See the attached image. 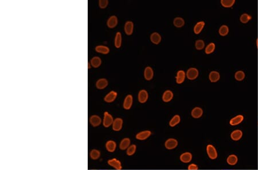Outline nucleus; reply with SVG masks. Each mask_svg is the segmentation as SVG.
<instances>
[{"label":"nucleus","mask_w":258,"mask_h":170,"mask_svg":"<svg viewBox=\"0 0 258 170\" xmlns=\"http://www.w3.org/2000/svg\"><path fill=\"white\" fill-rule=\"evenodd\" d=\"M207 152L209 158L210 159L214 160L218 158V152L216 150L215 147L212 144H208L207 146Z\"/></svg>","instance_id":"1"},{"label":"nucleus","mask_w":258,"mask_h":170,"mask_svg":"<svg viewBox=\"0 0 258 170\" xmlns=\"http://www.w3.org/2000/svg\"><path fill=\"white\" fill-rule=\"evenodd\" d=\"M114 121L113 118L111 115H110L108 112H105L104 113V118L103 120V125L104 127L108 128L110 127Z\"/></svg>","instance_id":"2"},{"label":"nucleus","mask_w":258,"mask_h":170,"mask_svg":"<svg viewBox=\"0 0 258 170\" xmlns=\"http://www.w3.org/2000/svg\"><path fill=\"white\" fill-rule=\"evenodd\" d=\"M107 164L110 166L113 167L115 170H120L122 169V163L120 161L116 158H113L108 160Z\"/></svg>","instance_id":"3"},{"label":"nucleus","mask_w":258,"mask_h":170,"mask_svg":"<svg viewBox=\"0 0 258 170\" xmlns=\"http://www.w3.org/2000/svg\"><path fill=\"white\" fill-rule=\"evenodd\" d=\"M178 146L177 140L173 138H169L165 142V147L168 150L174 149Z\"/></svg>","instance_id":"4"},{"label":"nucleus","mask_w":258,"mask_h":170,"mask_svg":"<svg viewBox=\"0 0 258 170\" xmlns=\"http://www.w3.org/2000/svg\"><path fill=\"white\" fill-rule=\"evenodd\" d=\"M186 75L189 80H195L199 76V71L195 68H190L187 70Z\"/></svg>","instance_id":"5"},{"label":"nucleus","mask_w":258,"mask_h":170,"mask_svg":"<svg viewBox=\"0 0 258 170\" xmlns=\"http://www.w3.org/2000/svg\"><path fill=\"white\" fill-rule=\"evenodd\" d=\"M89 121L90 124L94 127H97L99 126L102 123L101 118H100V116L97 115H92L89 118Z\"/></svg>","instance_id":"6"},{"label":"nucleus","mask_w":258,"mask_h":170,"mask_svg":"<svg viewBox=\"0 0 258 170\" xmlns=\"http://www.w3.org/2000/svg\"><path fill=\"white\" fill-rule=\"evenodd\" d=\"M123 126V120L121 118H117L114 120L112 124V130L115 131H119L122 129Z\"/></svg>","instance_id":"7"},{"label":"nucleus","mask_w":258,"mask_h":170,"mask_svg":"<svg viewBox=\"0 0 258 170\" xmlns=\"http://www.w3.org/2000/svg\"><path fill=\"white\" fill-rule=\"evenodd\" d=\"M151 132L150 131H142V132H140L139 133H138L136 135L135 138L138 140H146L151 135Z\"/></svg>","instance_id":"8"},{"label":"nucleus","mask_w":258,"mask_h":170,"mask_svg":"<svg viewBox=\"0 0 258 170\" xmlns=\"http://www.w3.org/2000/svg\"><path fill=\"white\" fill-rule=\"evenodd\" d=\"M180 160L184 163H189L192 159V155L190 152H186L182 154L179 157Z\"/></svg>","instance_id":"9"},{"label":"nucleus","mask_w":258,"mask_h":170,"mask_svg":"<svg viewBox=\"0 0 258 170\" xmlns=\"http://www.w3.org/2000/svg\"><path fill=\"white\" fill-rule=\"evenodd\" d=\"M105 147L109 152H114L117 148V144L114 140H109L106 143Z\"/></svg>","instance_id":"10"},{"label":"nucleus","mask_w":258,"mask_h":170,"mask_svg":"<svg viewBox=\"0 0 258 170\" xmlns=\"http://www.w3.org/2000/svg\"><path fill=\"white\" fill-rule=\"evenodd\" d=\"M132 104H133V97L131 95H128L124 100L123 104V108L124 109L127 110H130L132 106Z\"/></svg>","instance_id":"11"},{"label":"nucleus","mask_w":258,"mask_h":170,"mask_svg":"<svg viewBox=\"0 0 258 170\" xmlns=\"http://www.w3.org/2000/svg\"><path fill=\"white\" fill-rule=\"evenodd\" d=\"M138 100L141 103H145L148 99V93L146 90H142L139 92L138 96Z\"/></svg>","instance_id":"12"},{"label":"nucleus","mask_w":258,"mask_h":170,"mask_svg":"<svg viewBox=\"0 0 258 170\" xmlns=\"http://www.w3.org/2000/svg\"><path fill=\"white\" fill-rule=\"evenodd\" d=\"M117 96V93L114 90L110 92L109 93L104 97V100L107 103H112L116 99Z\"/></svg>","instance_id":"13"},{"label":"nucleus","mask_w":258,"mask_h":170,"mask_svg":"<svg viewBox=\"0 0 258 170\" xmlns=\"http://www.w3.org/2000/svg\"><path fill=\"white\" fill-rule=\"evenodd\" d=\"M130 139L128 138H123L120 141L119 144V148L121 150H126L128 148L130 144Z\"/></svg>","instance_id":"14"},{"label":"nucleus","mask_w":258,"mask_h":170,"mask_svg":"<svg viewBox=\"0 0 258 170\" xmlns=\"http://www.w3.org/2000/svg\"><path fill=\"white\" fill-rule=\"evenodd\" d=\"M118 24V19L115 16H112L107 21V25L109 28H115Z\"/></svg>","instance_id":"15"},{"label":"nucleus","mask_w":258,"mask_h":170,"mask_svg":"<svg viewBox=\"0 0 258 170\" xmlns=\"http://www.w3.org/2000/svg\"><path fill=\"white\" fill-rule=\"evenodd\" d=\"M243 120H244V116L241 115H239L238 116L232 118V119H231L229 121V124L232 126H237L240 123H241Z\"/></svg>","instance_id":"16"},{"label":"nucleus","mask_w":258,"mask_h":170,"mask_svg":"<svg viewBox=\"0 0 258 170\" xmlns=\"http://www.w3.org/2000/svg\"><path fill=\"white\" fill-rule=\"evenodd\" d=\"M203 114V110L200 107L194 108L191 112L192 116L195 119H199L202 116Z\"/></svg>","instance_id":"17"},{"label":"nucleus","mask_w":258,"mask_h":170,"mask_svg":"<svg viewBox=\"0 0 258 170\" xmlns=\"http://www.w3.org/2000/svg\"><path fill=\"white\" fill-rule=\"evenodd\" d=\"M108 85V81L106 79H100L96 82V87L99 90L104 89Z\"/></svg>","instance_id":"18"},{"label":"nucleus","mask_w":258,"mask_h":170,"mask_svg":"<svg viewBox=\"0 0 258 170\" xmlns=\"http://www.w3.org/2000/svg\"><path fill=\"white\" fill-rule=\"evenodd\" d=\"M242 136H243V132L240 130L233 131L231 133V138L234 141H238L240 140L242 138Z\"/></svg>","instance_id":"19"},{"label":"nucleus","mask_w":258,"mask_h":170,"mask_svg":"<svg viewBox=\"0 0 258 170\" xmlns=\"http://www.w3.org/2000/svg\"><path fill=\"white\" fill-rule=\"evenodd\" d=\"M134 28V24L131 21H128L125 23V32L126 34L131 35L133 33Z\"/></svg>","instance_id":"20"},{"label":"nucleus","mask_w":258,"mask_h":170,"mask_svg":"<svg viewBox=\"0 0 258 170\" xmlns=\"http://www.w3.org/2000/svg\"><path fill=\"white\" fill-rule=\"evenodd\" d=\"M144 77L147 80H151L153 77V70L151 67H147L144 70Z\"/></svg>","instance_id":"21"},{"label":"nucleus","mask_w":258,"mask_h":170,"mask_svg":"<svg viewBox=\"0 0 258 170\" xmlns=\"http://www.w3.org/2000/svg\"><path fill=\"white\" fill-rule=\"evenodd\" d=\"M150 40L153 44H159L161 41V37L158 33L154 32L150 36Z\"/></svg>","instance_id":"22"},{"label":"nucleus","mask_w":258,"mask_h":170,"mask_svg":"<svg viewBox=\"0 0 258 170\" xmlns=\"http://www.w3.org/2000/svg\"><path fill=\"white\" fill-rule=\"evenodd\" d=\"M220 74L216 71H212L209 75V80L212 82H217L220 79Z\"/></svg>","instance_id":"23"},{"label":"nucleus","mask_w":258,"mask_h":170,"mask_svg":"<svg viewBox=\"0 0 258 170\" xmlns=\"http://www.w3.org/2000/svg\"><path fill=\"white\" fill-rule=\"evenodd\" d=\"M89 157L92 160H98L100 157V152L97 149H92L89 152Z\"/></svg>","instance_id":"24"},{"label":"nucleus","mask_w":258,"mask_h":170,"mask_svg":"<svg viewBox=\"0 0 258 170\" xmlns=\"http://www.w3.org/2000/svg\"><path fill=\"white\" fill-rule=\"evenodd\" d=\"M90 64L94 68H98L102 64V60L99 57L95 56L91 59Z\"/></svg>","instance_id":"25"},{"label":"nucleus","mask_w":258,"mask_h":170,"mask_svg":"<svg viewBox=\"0 0 258 170\" xmlns=\"http://www.w3.org/2000/svg\"><path fill=\"white\" fill-rule=\"evenodd\" d=\"M173 94L172 91L169 90H166L162 95V100L166 103L169 102L173 99Z\"/></svg>","instance_id":"26"},{"label":"nucleus","mask_w":258,"mask_h":170,"mask_svg":"<svg viewBox=\"0 0 258 170\" xmlns=\"http://www.w3.org/2000/svg\"><path fill=\"white\" fill-rule=\"evenodd\" d=\"M238 158L237 156L234 155V154H232V155H229L227 159V163L231 166H234V165L236 164V163H238Z\"/></svg>","instance_id":"27"},{"label":"nucleus","mask_w":258,"mask_h":170,"mask_svg":"<svg viewBox=\"0 0 258 170\" xmlns=\"http://www.w3.org/2000/svg\"><path fill=\"white\" fill-rule=\"evenodd\" d=\"M185 78V73L184 70H179L177 73L176 77V82L178 84H181L184 82Z\"/></svg>","instance_id":"28"},{"label":"nucleus","mask_w":258,"mask_h":170,"mask_svg":"<svg viewBox=\"0 0 258 170\" xmlns=\"http://www.w3.org/2000/svg\"><path fill=\"white\" fill-rule=\"evenodd\" d=\"M205 25V22L204 21H200L199 22H197L195 27H194V32L195 34H198L199 33H200V32H201V30H203V29L204 28Z\"/></svg>","instance_id":"29"},{"label":"nucleus","mask_w":258,"mask_h":170,"mask_svg":"<svg viewBox=\"0 0 258 170\" xmlns=\"http://www.w3.org/2000/svg\"><path fill=\"white\" fill-rule=\"evenodd\" d=\"M95 50L97 52L100 53L102 54H108L109 53V48L107 47L104 46V45H98L95 48Z\"/></svg>","instance_id":"30"},{"label":"nucleus","mask_w":258,"mask_h":170,"mask_svg":"<svg viewBox=\"0 0 258 170\" xmlns=\"http://www.w3.org/2000/svg\"><path fill=\"white\" fill-rule=\"evenodd\" d=\"M173 24L176 28H181L185 24V21L184 19L181 17H176L174 19Z\"/></svg>","instance_id":"31"},{"label":"nucleus","mask_w":258,"mask_h":170,"mask_svg":"<svg viewBox=\"0 0 258 170\" xmlns=\"http://www.w3.org/2000/svg\"><path fill=\"white\" fill-rule=\"evenodd\" d=\"M122 44V35L120 32H117L115 37L114 45L117 48H119Z\"/></svg>","instance_id":"32"},{"label":"nucleus","mask_w":258,"mask_h":170,"mask_svg":"<svg viewBox=\"0 0 258 170\" xmlns=\"http://www.w3.org/2000/svg\"><path fill=\"white\" fill-rule=\"evenodd\" d=\"M180 120H181L180 116L178 115H176L174 116L173 117V118L170 121L169 126L172 127H173L179 124V123L180 122Z\"/></svg>","instance_id":"33"},{"label":"nucleus","mask_w":258,"mask_h":170,"mask_svg":"<svg viewBox=\"0 0 258 170\" xmlns=\"http://www.w3.org/2000/svg\"><path fill=\"white\" fill-rule=\"evenodd\" d=\"M221 4L225 8H231L235 3V0H221Z\"/></svg>","instance_id":"34"},{"label":"nucleus","mask_w":258,"mask_h":170,"mask_svg":"<svg viewBox=\"0 0 258 170\" xmlns=\"http://www.w3.org/2000/svg\"><path fill=\"white\" fill-rule=\"evenodd\" d=\"M228 32V27L227 25H222L219 29V34L222 36H225L227 35Z\"/></svg>","instance_id":"35"},{"label":"nucleus","mask_w":258,"mask_h":170,"mask_svg":"<svg viewBox=\"0 0 258 170\" xmlns=\"http://www.w3.org/2000/svg\"><path fill=\"white\" fill-rule=\"evenodd\" d=\"M235 78L238 81H241L245 78V73L243 71L239 70L235 73Z\"/></svg>","instance_id":"36"},{"label":"nucleus","mask_w":258,"mask_h":170,"mask_svg":"<svg viewBox=\"0 0 258 170\" xmlns=\"http://www.w3.org/2000/svg\"><path fill=\"white\" fill-rule=\"evenodd\" d=\"M136 148L137 147L135 144H132L131 146H130L126 150V154L128 156H131L133 155H134L136 151Z\"/></svg>","instance_id":"37"},{"label":"nucleus","mask_w":258,"mask_h":170,"mask_svg":"<svg viewBox=\"0 0 258 170\" xmlns=\"http://www.w3.org/2000/svg\"><path fill=\"white\" fill-rule=\"evenodd\" d=\"M251 19V17L247 13H244L243 14L240 18V21L243 23V24H246L247 23L249 20Z\"/></svg>","instance_id":"38"},{"label":"nucleus","mask_w":258,"mask_h":170,"mask_svg":"<svg viewBox=\"0 0 258 170\" xmlns=\"http://www.w3.org/2000/svg\"><path fill=\"white\" fill-rule=\"evenodd\" d=\"M215 44L213 42L210 43L205 48V53H206V54H208V55L210 54L212 52H213V51L215 50Z\"/></svg>","instance_id":"39"},{"label":"nucleus","mask_w":258,"mask_h":170,"mask_svg":"<svg viewBox=\"0 0 258 170\" xmlns=\"http://www.w3.org/2000/svg\"><path fill=\"white\" fill-rule=\"evenodd\" d=\"M205 47L204 42L201 40H197L195 42V47L197 50H201Z\"/></svg>","instance_id":"40"},{"label":"nucleus","mask_w":258,"mask_h":170,"mask_svg":"<svg viewBox=\"0 0 258 170\" xmlns=\"http://www.w3.org/2000/svg\"><path fill=\"white\" fill-rule=\"evenodd\" d=\"M109 4V1L107 0H99V6L101 9L106 8Z\"/></svg>","instance_id":"41"},{"label":"nucleus","mask_w":258,"mask_h":170,"mask_svg":"<svg viewBox=\"0 0 258 170\" xmlns=\"http://www.w3.org/2000/svg\"><path fill=\"white\" fill-rule=\"evenodd\" d=\"M188 169L189 170H197L199 169V167L196 164L193 163V164H190L189 165Z\"/></svg>","instance_id":"42"},{"label":"nucleus","mask_w":258,"mask_h":170,"mask_svg":"<svg viewBox=\"0 0 258 170\" xmlns=\"http://www.w3.org/2000/svg\"><path fill=\"white\" fill-rule=\"evenodd\" d=\"M91 64H90V62H89V64H88V68H89V69H90L91 68Z\"/></svg>","instance_id":"43"},{"label":"nucleus","mask_w":258,"mask_h":170,"mask_svg":"<svg viewBox=\"0 0 258 170\" xmlns=\"http://www.w3.org/2000/svg\"></svg>","instance_id":"44"}]
</instances>
